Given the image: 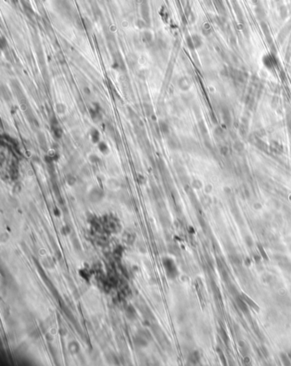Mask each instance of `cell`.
Wrapping results in <instances>:
<instances>
[{
	"label": "cell",
	"mask_w": 291,
	"mask_h": 366,
	"mask_svg": "<svg viewBox=\"0 0 291 366\" xmlns=\"http://www.w3.org/2000/svg\"><path fill=\"white\" fill-rule=\"evenodd\" d=\"M103 196V191L99 189H93L91 191L90 194V199L92 202H98L102 199Z\"/></svg>",
	"instance_id": "obj_1"
},
{
	"label": "cell",
	"mask_w": 291,
	"mask_h": 366,
	"mask_svg": "<svg viewBox=\"0 0 291 366\" xmlns=\"http://www.w3.org/2000/svg\"><path fill=\"white\" fill-rule=\"evenodd\" d=\"M91 137H92V140L93 143H99L100 140V134L98 132L97 130L96 129H92L91 132Z\"/></svg>",
	"instance_id": "obj_2"
},
{
	"label": "cell",
	"mask_w": 291,
	"mask_h": 366,
	"mask_svg": "<svg viewBox=\"0 0 291 366\" xmlns=\"http://www.w3.org/2000/svg\"><path fill=\"white\" fill-rule=\"evenodd\" d=\"M158 127H159L160 131H161L162 133H164V134H167V133L169 132V128H168V126H167V124L165 121H160V122H159Z\"/></svg>",
	"instance_id": "obj_3"
},
{
	"label": "cell",
	"mask_w": 291,
	"mask_h": 366,
	"mask_svg": "<svg viewBox=\"0 0 291 366\" xmlns=\"http://www.w3.org/2000/svg\"><path fill=\"white\" fill-rule=\"evenodd\" d=\"M53 133H54V136L56 137V138H61V137L62 130L58 127L57 124L53 125Z\"/></svg>",
	"instance_id": "obj_4"
},
{
	"label": "cell",
	"mask_w": 291,
	"mask_h": 366,
	"mask_svg": "<svg viewBox=\"0 0 291 366\" xmlns=\"http://www.w3.org/2000/svg\"><path fill=\"white\" fill-rule=\"evenodd\" d=\"M56 109L57 111V113L62 114H65L67 109H66V106L63 103H57L56 106Z\"/></svg>",
	"instance_id": "obj_5"
},
{
	"label": "cell",
	"mask_w": 291,
	"mask_h": 366,
	"mask_svg": "<svg viewBox=\"0 0 291 366\" xmlns=\"http://www.w3.org/2000/svg\"><path fill=\"white\" fill-rule=\"evenodd\" d=\"M98 148H99L100 151H101V152H103V154H107L108 152H109V147L107 146V144H106L105 143H103V142H100V143H99V144H98Z\"/></svg>",
	"instance_id": "obj_6"
},
{
	"label": "cell",
	"mask_w": 291,
	"mask_h": 366,
	"mask_svg": "<svg viewBox=\"0 0 291 366\" xmlns=\"http://www.w3.org/2000/svg\"><path fill=\"white\" fill-rule=\"evenodd\" d=\"M144 108H145V112L147 114H149V115L150 114V115H151V114H153V110H152V109H151V106H149V105H145V107H144Z\"/></svg>",
	"instance_id": "obj_7"
},
{
	"label": "cell",
	"mask_w": 291,
	"mask_h": 366,
	"mask_svg": "<svg viewBox=\"0 0 291 366\" xmlns=\"http://www.w3.org/2000/svg\"><path fill=\"white\" fill-rule=\"evenodd\" d=\"M89 158H90L91 162H93V163H97V162L99 161V158H98L97 155H95V154H92Z\"/></svg>",
	"instance_id": "obj_8"
},
{
	"label": "cell",
	"mask_w": 291,
	"mask_h": 366,
	"mask_svg": "<svg viewBox=\"0 0 291 366\" xmlns=\"http://www.w3.org/2000/svg\"><path fill=\"white\" fill-rule=\"evenodd\" d=\"M74 183H75V179L73 176L69 175V177H68V184H69L70 185H73Z\"/></svg>",
	"instance_id": "obj_9"
}]
</instances>
